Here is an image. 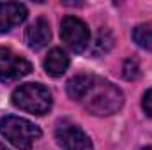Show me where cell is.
<instances>
[{
	"instance_id": "4",
	"label": "cell",
	"mask_w": 152,
	"mask_h": 150,
	"mask_svg": "<svg viewBox=\"0 0 152 150\" xmlns=\"http://www.w3.org/2000/svg\"><path fill=\"white\" fill-rule=\"evenodd\" d=\"M60 37L66 42V46L75 53H81L90 44V32H88L87 25L75 16H66L62 20Z\"/></svg>"
},
{
	"instance_id": "15",
	"label": "cell",
	"mask_w": 152,
	"mask_h": 150,
	"mask_svg": "<svg viewBox=\"0 0 152 150\" xmlns=\"http://www.w3.org/2000/svg\"><path fill=\"white\" fill-rule=\"evenodd\" d=\"M0 150H7V149H5V147H4V145H2V143H0Z\"/></svg>"
},
{
	"instance_id": "10",
	"label": "cell",
	"mask_w": 152,
	"mask_h": 150,
	"mask_svg": "<svg viewBox=\"0 0 152 150\" xmlns=\"http://www.w3.org/2000/svg\"><path fill=\"white\" fill-rule=\"evenodd\" d=\"M92 81H94V76L90 74H76L75 78H71L67 81V94H69V97L75 99V101H81L83 95L87 94V90L90 88Z\"/></svg>"
},
{
	"instance_id": "7",
	"label": "cell",
	"mask_w": 152,
	"mask_h": 150,
	"mask_svg": "<svg viewBox=\"0 0 152 150\" xmlns=\"http://www.w3.org/2000/svg\"><path fill=\"white\" fill-rule=\"evenodd\" d=\"M27 20V7L20 2H4L0 4V34L9 32L11 28L21 25Z\"/></svg>"
},
{
	"instance_id": "14",
	"label": "cell",
	"mask_w": 152,
	"mask_h": 150,
	"mask_svg": "<svg viewBox=\"0 0 152 150\" xmlns=\"http://www.w3.org/2000/svg\"><path fill=\"white\" fill-rule=\"evenodd\" d=\"M142 108L143 111L147 113V117H152V88H149L143 95V101H142Z\"/></svg>"
},
{
	"instance_id": "6",
	"label": "cell",
	"mask_w": 152,
	"mask_h": 150,
	"mask_svg": "<svg viewBox=\"0 0 152 150\" xmlns=\"http://www.w3.org/2000/svg\"><path fill=\"white\" fill-rule=\"evenodd\" d=\"M30 71H32V64L28 60L16 55L9 48L0 46V81L2 83L18 81L20 78L27 76Z\"/></svg>"
},
{
	"instance_id": "16",
	"label": "cell",
	"mask_w": 152,
	"mask_h": 150,
	"mask_svg": "<svg viewBox=\"0 0 152 150\" xmlns=\"http://www.w3.org/2000/svg\"><path fill=\"white\" fill-rule=\"evenodd\" d=\"M143 150H152V147H147V149H143Z\"/></svg>"
},
{
	"instance_id": "8",
	"label": "cell",
	"mask_w": 152,
	"mask_h": 150,
	"mask_svg": "<svg viewBox=\"0 0 152 150\" xmlns=\"http://www.w3.org/2000/svg\"><path fill=\"white\" fill-rule=\"evenodd\" d=\"M51 39V30H50V25L44 18H37L25 32V41H27V46L34 51L42 50Z\"/></svg>"
},
{
	"instance_id": "1",
	"label": "cell",
	"mask_w": 152,
	"mask_h": 150,
	"mask_svg": "<svg viewBox=\"0 0 152 150\" xmlns=\"http://www.w3.org/2000/svg\"><path fill=\"white\" fill-rule=\"evenodd\" d=\"M80 103L85 106L87 111L94 115H99V117L113 115L124 104V94L120 88H117L112 83L94 78L90 88L87 90V94L83 95Z\"/></svg>"
},
{
	"instance_id": "11",
	"label": "cell",
	"mask_w": 152,
	"mask_h": 150,
	"mask_svg": "<svg viewBox=\"0 0 152 150\" xmlns=\"http://www.w3.org/2000/svg\"><path fill=\"white\" fill-rule=\"evenodd\" d=\"M133 41L143 50H152V21L136 25L133 28Z\"/></svg>"
},
{
	"instance_id": "3",
	"label": "cell",
	"mask_w": 152,
	"mask_h": 150,
	"mask_svg": "<svg viewBox=\"0 0 152 150\" xmlns=\"http://www.w3.org/2000/svg\"><path fill=\"white\" fill-rule=\"evenodd\" d=\"M11 101L23 111L44 115L51 108V92L41 83H25L12 92Z\"/></svg>"
},
{
	"instance_id": "12",
	"label": "cell",
	"mask_w": 152,
	"mask_h": 150,
	"mask_svg": "<svg viewBox=\"0 0 152 150\" xmlns=\"http://www.w3.org/2000/svg\"><path fill=\"white\" fill-rule=\"evenodd\" d=\"M113 46V36L108 28H101L97 32V37L94 41V55H103L108 53Z\"/></svg>"
},
{
	"instance_id": "2",
	"label": "cell",
	"mask_w": 152,
	"mask_h": 150,
	"mask_svg": "<svg viewBox=\"0 0 152 150\" xmlns=\"http://www.w3.org/2000/svg\"><path fill=\"white\" fill-rule=\"evenodd\" d=\"M0 133L12 147L20 150H30L41 138V129L36 124L16 115H5L0 118Z\"/></svg>"
},
{
	"instance_id": "9",
	"label": "cell",
	"mask_w": 152,
	"mask_h": 150,
	"mask_svg": "<svg viewBox=\"0 0 152 150\" xmlns=\"http://www.w3.org/2000/svg\"><path fill=\"white\" fill-rule=\"evenodd\" d=\"M42 66H44V71L51 78H58V76H62L67 71V67H69V57L60 48H53L48 53V57L44 58Z\"/></svg>"
},
{
	"instance_id": "5",
	"label": "cell",
	"mask_w": 152,
	"mask_h": 150,
	"mask_svg": "<svg viewBox=\"0 0 152 150\" xmlns=\"http://www.w3.org/2000/svg\"><path fill=\"white\" fill-rule=\"evenodd\" d=\"M55 138L64 150H94L92 141L85 134V131L69 120H62L57 124Z\"/></svg>"
},
{
	"instance_id": "13",
	"label": "cell",
	"mask_w": 152,
	"mask_h": 150,
	"mask_svg": "<svg viewBox=\"0 0 152 150\" xmlns=\"http://www.w3.org/2000/svg\"><path fill=\"white\" fill-rule=\"evenodd\" d=\"M122 76L126 78V79H136L138 76H140V66H138V62L136 60H133V58H129V60H126V64H124V67H122Z\"/></svg>"
}]
</instances>
